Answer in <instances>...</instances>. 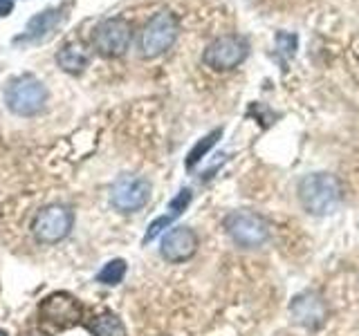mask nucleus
<instances>
[{"mask_svg":"<svg viewBox=\"0 0 359 336\" xmlns=\"http://www.w3.org/2000/svg\"><path fill=\"white\" fill-rule=\"evenodd\" d=\"M299 202L310 216H330L341 204V184L330 173H310L299 182Z\"/></svg>","mask_w":359,"mask_h":336,"instance_id":"obj_1","label":"nucleus"},{"mask_svg":"<svg viewBox=\"0 0 359 336\" xmlns=\"http://www.w3.org/2000/svg\"><path fill=\"white\" fill-rule=\"evenodd\" d=\"M48 90L43 81L32 74H20L11 78L5 88V104L18 117H34L45 108Z\"/></svg>","mask_w":359,"mask_h":336,"instance_id":"obj_2","label":"nucleus"},{"mask_svg":"<svg viewBox=\"0 0 359 336\" xmlns=\"http://www.w3.org/2000/svg\"><path fill=\"white\" fill-rule=\"evenodd\" d=\"M224 231L243 249H258L269 240V224L261 213L250 209L231 211L224 218Z\"/></svg>","mask_w":359,"mask_h":336,"instance_id":"obj_3","label":"nucleus"},{"mask_svg":"<svg viewBox=\"0 0 359 336\" xmlns=\"http://www.w3.org/2000/svg\"><path fill=\"white\" fill-rule=\"evenodd\" d=\"M180 22L171 11H157V14L146 22L140 36V54L144 59H157L166 50H171V45L177 38Z\"/></svg>","mask_w":359,"mask_h":336,"instance_id":"obj_4","label":"nucleus"},{"mask_svg":"<svg viewBox=\"0 0 359 336\" xmlns=\"http://www.w3.org/2000/svg\"><path fill=\"white\" fill-rule=\"evenodd\" d=\"M72 227H74V213L63 204H50L34 218L32 231L39 242L56 244L70 235Z\"/></svg>","mask_w":359,"mask_h":336,"instance_id":"obj_5","label":"nucleus"},{"mask_svg":"<svg viewBox=\"0 0 359 336\" xmlns=\"http://www.w3.org/2000/svg\"><path fill=\"white\" fill-rule=\"evenodd\" d=\"M151 200V182L142 175H119L110 188V202L119 213H135Z\"/></svg>","mask_w":359,"mask_h":336,"instance_id":"obj_6","label":"nucleus"},{"mask_svg":"<svg viewBox=\"0 0 359 336\" xmlns=\"http://www.w3.org/2000/svg\"><path fill=\"white\" fill-rule=\"evenodd\" d=\"M247 52H250V45H247L243 36L227 34V36H220L207 45L202 61L216 72H229L247 59Z\"/></svg>","mask_w":359,"mask_h":336,"instance_id":"obj_7","label":"nucleus"},{"mask_svg":"<svg viewBox=\"0 0 359 336\" xmlns=\"http://www.w3.org/2000/svg\"><path fill=\"white\" fill-rule=\"evenodd\" d=\"M130 22L123 18H106L104 22H99L95 34H93V43L95 50L101 56H108V59H117L123 56L130 45Z\"/></svg>","mask_w":359,"mask_h":336,"instance_id":"obj_8","label":"nucleus"},{"mask_svg":"<svg viewBox=\"0 0 359 336\" xmlns=\"http://www.w3.org/2000/svg\"><path fill=\"white\" fill-rule=\"evenodd\" d=\"M290 318L306 330H319L328 318V305L317 291H301L290 302Z\"/></svg>","mask_w":359,"mask_h":336,"instance_id":"obj_9","label":"nucleus"},{"mask_svg":"<svg viewBox=\"0 0 359 336\" xmlns=\"http://www.w3.org/2000/svg\"><path fill=\"white\" fill-rule=\"evenodd\" d=\"M198 251V235L189 227H173L164 233L160 253L166 262H187L196 255Z\"/></svg>","mask_w":359,"mask_h":336,"instance_id":"obj_10","label":"nucleus"},{"mask_svg":"<svg viewBox=\"0 0 359 336\" xmlns=\"http://www.w3.org/2000/svg\"><path fill=\"white\" fill-rule=\"evenodd\" d=\"M39 314L45 323H52L56 328H67L81 318V305L70 294H52L41 302Z\"/></svg>","mask_w":359,"mask_h":336,"instance_id":"obj_11","label":"nucleus"},{"mask_svg":"<svg viewBox=\"0 0 359 336\" xmlns=\"http://www.w3.org/2000/svg\"><path fill=\"white\" fill-rule=\"evenodd\" d=\"M61 20H63V11L61 9H45V11H41V14L29 18L27 27H25V36H22V38L34 41V43L45 41L56 27H59Z\"/></svg>","mask_w":359,"mask_h":336,"instance_id":"obj_12","label":"nucleus"},{"mask_svg":"<svg viewBox=\"0 0 359 336\" xmlns=\"http://www.w3.org/2000/svg\"><path fill=\"white\" fill-rule=\"evenodd\" d=\"M56 63H59L61 70L70 72V74H79L88 67L90 52L81 43H67L59 50V54H56Z\"/></svg>","mask_w":359,"mask_h":336,"instance_id":"obj_13","label":"nucleus"},{"mask_svg":"<svg viewBox=\"0 0 359 336\" xmlns=\"http://www.w3.org/2000/svg\"><path fill=\"white\" fill-rule=\"evenodd\" d=\"M90 332L95 336H126V328L115 314H104V316L95 318L90 323Z\"/></svg>","mask_w":359,"mask_h":336,"instance_id":"obj_14","label":"nucleus"},{"mask_svg":"<svg viewBox=\"0 0 359 336\" xmlns=\"http://www.w3.org/2000/svg\"><path fill=\"white\" fill-rule=\"evenodd\" d=\"M222 137V130L216 128V130H211L209 134H205L194 148L189 150V157H187V168H196L200 162H202V157H207V153L213 148V146L218 144V139Z\"/></svg>","mask_w":359,"mask_h":336,"instance_id":"obj_15","label":"nucleus"},{"mask_svg":"<svg viewBox=\"0 0 359 336\" xmlns=\"http://www.w3.org/2000/svg\"><path fill=\"white\" fill-rule=\"evenodd\" d=\"M126 260H121V258H115V260H110L104 265V269L97 274V283L101 285H119L123 276H126Z\"/></svg>","mask_w":359,"mask_h":336,"instance_id":"obj_16","label":"nucleus"},{"mask_svg":"<svg viewBox=\"0 0 359 336\" xmlns=\"http://www.w3.org/2000/svg\"><path fill=\"white\" fill-rule=\"evenodd\" d=\"M191 197H194V193H191L189 188H182L180 193L168 202V216H173V218H177V216H182L184 213V209L191 204Z\"/></svg>","mask_w":359,"mask_h":336,"instance_id":"obj_17","label":"nucleus"},{"mask_svg":"<svg viewBox=\"0 0 359 336\" xmlns=\"http://www.w3.org/2000/svg\"><path fill=\"white\" fill-rule=\"evenodd\" d=\"M173 220H175V218H173V216H168V213H166V216H160L157 220H153V222H151V227H149V231H146V235H144V242L155 240L157 235H160L166 227H171V222H173Z\"/></svg>","mask_w":359,"mask_h":336,"instance_id":"obj_18","label":"nucleus"},{"mask_svg":"<svg viewBox=\"0 0 359 336\" xmlns=\"http://www.w3.org/2000/svg\"><path fill=\"white\" fill-rule=\"evenodd\" d=\"M276 43H278V48H285V52L292 54V52H294V48H297V36H294V34H283V31H280L278 36H276Z\"/></svg>","mask_w":359,"mask_h":336,"instance_id":"obj_19","label":"nucleus"},{"mask_svg":"<svg viewBox=\"0 0 359 336\" xmlns=\"http://www.w3.org/2000/svg\"><path fill=\"white\" fill-rule=\"evenodd\" d=\"M11 11H14V3L11 0H0V18L9 16Z\"/></svg>","mask_w":359,"mask_h":336,"instance_id":"obj_20","label":"nucleus"},{"mask_svg":"<svg viewBox=\"0 0 359 336\" xmlns=\"http://www.w3.org/2000/svg\"><path fill=\"white\" fill-rule=\"evenodd\" d=\"M0 336H7V334H5V332H3V330H0Z\"/></svg>","mask_w":359,"mask_h":336,"instance_id":"obj_21","label":"nucleus"}]
</instances>
